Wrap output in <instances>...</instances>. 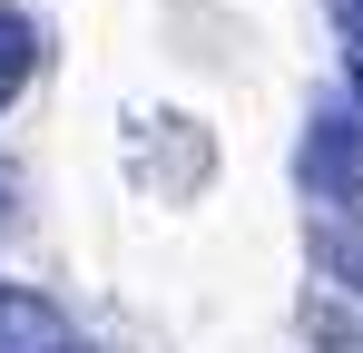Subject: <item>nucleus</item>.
<instances>
[{"label": "nucleus", "instance_id": "f257e3e1", "mask_svg": "<svg viewBox=\"0 0 363 353\" xmlns=\"http://www.w3.org/2000/svg\"><path fill=\"white\" fill-rule=\"evenodd\" d=\"M295 176H304V196H314L324 216H344V206L363 196V108H344V99H324V108L304 118Z\"/></svg>", "mask_w": 363, "mask_h": 353}, {"label": "nucleus", "instance_id": "f03ea898", "mask_svg": "<svg viewBox=\"0 0 363 353\" xmlns=\"http://www.w3.org/2000/svg\"><path fill=\"white\" fill-rule=\"evenodd\" d=\"M0 353H79V324H69L50 294L0 285Z\"/></svg>", "mask_w": 363, "mask_h": 353}, {"label": "nucleus", "instance_id": "7ed1b4c3", "mask_svg": "<svg viewBox=\"0 0 363 353\" xmlns=\"http://www.w3.org/2000/svg\"><path fill=\"white\" fill-rule=\"evenodd\" d=\"M30 69H40V30H30V10H0V108L30 89Z\"/></svg>", "mask_w": 363, "mask_h": 353}, {"label": "nucleus", "instance_id": "20e7f679", "mask_svg": "<svg viewBox=\"0 0 363 353\" xmlns=\"http://www.w3.org/2000/svg\"><path fill=\"white\" fill-rule=\"evenodd\" d=\"M324 265H334V275H354V294H363V226L324 216Z\"/></svg>", "mask_w": 363, "mask_h": 353}, {"label": "nucleus", "instance_id": "39448f33", "mask_svg": "<svg viewBox=\"0 0 363 353\" xmlns=\"http://www.w3.org/2000/svg\"><path fill=\"white\" fill-rule=\"evenodd\" d=\"M334 30H344V69H354V99H363V0H324Z\"/></svg>", "mask_w": 363, "mask_h": 353}, {"label": "nucleus", "instance_id": "423d86ee", "mask_svg": "<svg viewBox=\"0 0 363 353\" xmlns=\"http://www.w3.org/2000/svg\"><path fill=\"white\" fill-rule=\"evenodd\" d=\"M0 196H10V176H0ZM0 216H10V206H0Z\"/></svg>", "mask_w": 363, "mask_h": 353}]
</instances>
